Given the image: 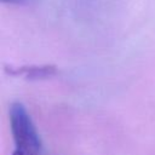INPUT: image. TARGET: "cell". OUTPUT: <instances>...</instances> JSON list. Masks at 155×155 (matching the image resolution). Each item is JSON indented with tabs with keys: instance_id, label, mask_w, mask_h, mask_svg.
I'll return each instance as SVG.
<instances>
[{
	"instance_id": "obj_2",
	"label": "cell",
	"mask_w": 155,
	"mask_h": 155,
	"mask_svg": "<svg viewBox=\"0 0 155 155\" xmlns=\"http://www.w3.org/2000/svg\"><path fill=\"white\" fill-rule=\"evenodd\" d=\"M6 71L15 76H24L27 79H46L57 74L56 65H23L12 68H6Z\"/></svg>"
},
{
	"instance_id": "obj_3",
	"label": "cell",
	"mask_w": 155,
	"mask_h": 155,
	"mask_svg": "<svg viewBox=\"0 0 155 155\" xmlns=\"http://www.w3.org/2000/svg\"><path fill=\"white\" fill-rule=\"evenodd\" d=\"M4 4H15V5H22L25 4L28 0H0Z\"/></svg>"
},
{
	"instance_id": "obj_4",
	"label": "cell",
	"mask_w": 155,
	"mask_h": 155,
	"mask_svg": "<svg viewBox=\"0 0 155 155\" xmlns=\"http://www.w3.org/2000/svg\"><path fill=\"white\" fill-rule=\"evenodd\" d=\"M12 155H18V154H16V153H13V154H12Z\"/></svg>"
},
{
	"instance_id": "obj_1",
	"label": "cell",
	"mask_w": 155,
	"mask_h": 155,
	"mask_svg": "<svg viewBox=\"0 0 155 155\" xmlns=\"http://www.w3.org/2000/svg\"><path fill=\"white\" fill-rule=\"evenodd\" d=\"M8 116L16 145L13 153L18 155H41V139L25 107L19 102L12 103L8 109Z\"/></svg>"
}]
</instances>
